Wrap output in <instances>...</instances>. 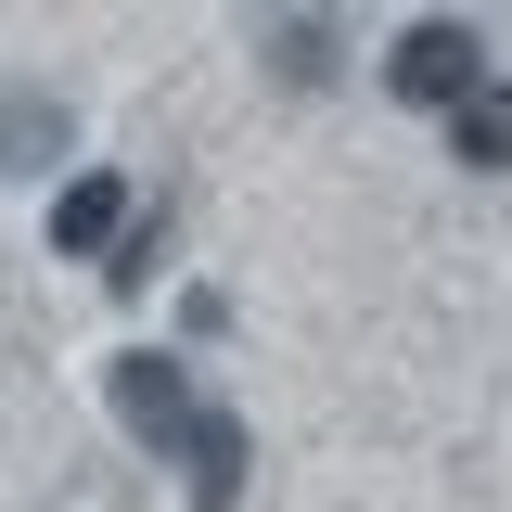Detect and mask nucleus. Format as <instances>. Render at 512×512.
Listing matches in <instances>:
<instances>
[{"label":"nucleus","mask_w":512,"mask_h":512,"mask_svg":"<svg viewBox=\"0 0 512 512\" xmlns=\"http://www.w3.org/2000/svg\"><path fill=\"white\" fill-rule=\"evenodd\" d=\"M384 90H397V103H423V116H448V103H474V90H487V39H474L461 13H423V26L384 52Z\"/></svg>","instance_id":"f257e3e1"},{"label":"nucleus","mask_w":512,"mask_h":512,"mask_svg":"<svg viewBox=\"0 0 512 512\" xmlns=\"http://www.w3.org/2000/svg\"><path fill=\"white\" fill-rule=\"evenodd\" d=\"M103 384H116V423H128V436L154 448V461H180V436H192V410H205V397H192V372H180V359H167V346H128V359H116V372H103Z\"/></svg>","instance_id":"f03ea898"},{"label":"nucleus","mask_w":512,"mask_h":512,"mask_svg":"<svg viewBox=\"0 0 512 512\" xmlns=\"http://www.w3.org/2000/svg\"><path fill=\"white\" fill-rule=\"evenodd\" d=\"M180 461H192V512H244V461H256V436H244V410H192V436H180Z\"/></svg>","instance_id":"7ed1b4c3"},{"label":"nucleus","mask_w":512,"mask_h":512,"mask_svg":"<svg viewBox=\"0 0 512 512\" xmlns=\"http://www.w3.org/2000/svg\"><path fill=\"white\" fill-rule=\"evenodd\" d=\"M128 218H141V205H128V180L116 167H77V180L52 192V256H116V231Z\"/></svg>","instance_id":"20e7f679"},{"label":"nucleus","mask_w":512,"mask_h":512,"mask_svg":"<svg viewBox=\"0 0 512 512\" xmlns=\"http://www.w3.org/2000/svg\"><path fill=\"white\" fill-rule=\"evenodd\" d=\"M256 52H269V77H282V90H320V77H333V52H346V26H333V13H256Z\"/></svg>","instance_id":"39448f33"},{"label":"nucleus","mask_w":512,"mask_h":512,"mask_svg":"<svg viewBox=\"0 0 512 512\" xmlns=\"http://www.w3.org/2000/svg\"><path fill=\"white\" fill-rule=\"evenodd\" d=\"M64 154V103L52 90H0V180H39Z\"/></svg>","instance_id":"423d86ee"},{"label":"nucleus","mask_w":512,"mask_h":512,"mask_svg":"<svg viewBox=\"0 0 512 512\" xmlns=\"http://www.w3.org/2000/svg\"><path fill=\"white\" fill-rule=\"evenodd\" d=\"M448 154L461 167H512V77H487L474 103H448Z\"/></svg>","instance_id":"0eeeda50"}]
</instances>
